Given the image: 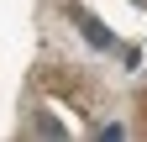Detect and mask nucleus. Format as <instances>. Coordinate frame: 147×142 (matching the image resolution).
Returning a JSON list of instances; mask_svg holds the SVG:
<instances>
[{"instance_id": "obj_2", "label": "nucleus", "mask_w": 147, "mask_h": 142, "mask_svg": "<svg viewBox=\"0 0 147 142\" xmlns=\"http://www.w3.org/2000/svg\"><path fill=\"white\" fill-rule=\"evenodd\" d=\"M37 132H42V137H68V126H63L58 116H47V111L37 116Z\"/></svg>"}, {"instance_id": "obj_1", "label": "nucleus", "mask_w": 147, "mask_h": 142, "mask_svg": "<svg viewBox=\"0 0 147 142\" xmlns=\"http://www.w3.org/2000/svg\"><path fill=\"white\" fill-rule=\"evenodd\" d=\"M79 26H84V42H89V47H116V37H110L95 16H79Z\"/></svg>"}, {"instance_id": "obj_3", "label": "nucleus", "mask_w": 147, "mask_h": 142, "mask_svg": "<svg viewBox=\"0 0 147 142\" xmlns=\"http://www.w3.org/2000/svg\"><path fill=\"white\" fill-rule=\"evenodd\" d=\"M126 137V126H121V121H110V126H100V142H121Z\"/></svg>"}]
</instances>
